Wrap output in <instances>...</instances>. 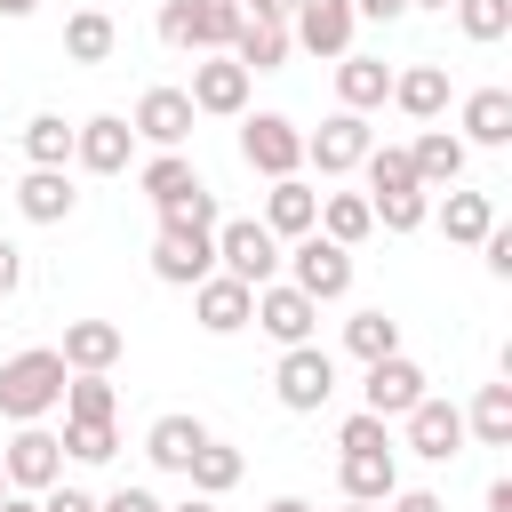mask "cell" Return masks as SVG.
Segmentation results:
<instances>
[{
  "instance_id": "obj_51",
  "label": "cell",
  "mask_w": 512,
  "mask_h": 512,
  "mask_svg": "<svg viewBox=\"0 0 512 512\" xmlns=\"http://www.w3.org/2000/svg\"><path fill=\"white\" fill-rule=\"evenodd\" d=\"M264 512H312V504H304V496H272Z\"/></svg>"
},
{
  "instance_id": "obj_7",
  "label": "cell",
  "mask_w": 512,
  "mask_h": 512,
  "mask_svg": "<svg viewBox=\"0 0 512 512\" xmlns=\"http://www.w3.org/2000/svg\"><path fill=\"white\" fill-rule=\"evenodd\" d=\"M368 144H376L368 112H344V104H336V112H328V120L304 136V160H312L320 176H352V168L368 160Z\"/></svg>"
},
{
  "instance_id": "obj_25",
  "label": "cell",
  "mask_w": 512,
  "mask_h": 512,
  "mask_svg": "<svg viewBox=\"0 0 512 512\" xmlns=\"http://www.w3.org/2000/svg\"><path fill=\"white\" fill-rule=\"evenodd\" d=\"M464 144H488V152L512 144V88H472L464 96Z\"/></svg>"
},
{
  "instance_id": "obj_3",
  "label": "cell",
  "mask_w": 512,
  "mask_h": 512,
  "mask_svg": "<svg viewBox=\"0 0 512 512\" xmlns=\"http://www.w3.org/2000/svg\"><path fill=\"white\" fill-rule=\"evenodd\" d=\"M232 32H240V0H168L160 8V40L168 48L216 56V48H232Z\"/></svg>"
},
{
  "instance_id": "obj_9",
  "label": "cell",
  "mask_w": 512,
  "mask_h": 512,
  "mask_svg": "<svg viewBox=\"0 0 512 512\" xmlns=\"http://www.w3.org/2000/svg\"><path fill=\"white\" fill-rule=\"evenodd\" d=\"M248 88H256V72H248V64H232V56L216 48V56H200V64H192V88H184V96H192V112L240 120V112H248Z\"/></svg>"
},
{
  "instance_id": "obj_10",
  "label": "cell",
  "mask_w": 512,
  "mask_h": 512,
  "mask_svg": "<svg viewBox=\"0 0 512 512\" xmlns=\"http://www.w3.org/2000/svg\"><path fill=\"white\" fill-rule=\"evenodd\" d=\"M248 320H256V328H264V336L288 352V344H312V328H320V304H312L304 288H288V280H264Z\"/></svg>"
},
{
  "instance_id": "obj_21",
  "label": "cell",
  "mask_w": 512,
  "mask_h": 512,
  "mask_svg": "<svg viewBox=\"0 0 512 512\" xmlns=\"http://www.w3.org/2000/svg\"><path fill=\"white\" fill-rule=\"evenodd\" d=\"M384 96H392V64L344 48V56H336V104H344V112H376Z\"/></svg>"
},
{
  "instance_id": "obj_43",
  "label": "cell",
  "mask_w": 512,
  "mask_h": 512,
  "mask_svg": "<svg viewBox=\"0 0 512 512\" xmlns=\"http://www.w3.org/2000/svg\"><path fill=\"white\" fill-rule=\"evenodd\" d=\"M96 512H160V496L128 480V488H112V496H96Z\"/></svg>"
},
{
  "instance_id": "obj_46",
  "label": "cell",
  "mask_w": 512,
  "mask_h": 512,
  "mask_svg": "<svg viewBox=\"0 0 512 512\" xmlns=\"http://www.w3.org/2000/svg\"><path fill=\"white\" fill-rule=\"evenodd\" d=\"M16 288H24V248L0 240V296H16Z\"/></svg>"
},
{
  "instance_id": "obj_22",
  "label": "cell",
  "mask_w": 512,
  "mask_h": 512,
  "mask_svg": "<svg viewBox=\"0 0 512 512\" xmlns=\"http://www.w3.org/2000/svg\"><path fill=\"white\" fill-rule=\"evenodd\" d=\"M72 208H80L72 168H24V184H16V216H32V224H64Z\"/></svg>"
},
{
  "instance_id": "obj_13",
  "label": "cell",
  "mask_w": 512,
  "mask_h": 512,
  "mask_svg": "<svg viewBox=\"0 0 512 512\" xmlns=\"http://www.w3.org/2000/svg\"><path fill=\"white\" fill-rule=\"evenodd\" d=\"M192 120H200V112H192V96H184V88H144V96H136V112H128V128H136L152 152H184Z\"/></svg>"
},
{
  "instance_id": "obj_54",
  "label": "cell",
  "mask_w": 512,
  "mask_h": 512,
  "mask_svg": "<svg viewBox=\"0 0 512 512\" xmlns=\"http://www.w3.org/2000/svg\"><path fill=\"white\" fill-rule=\"evenodd\" d=\"M408 8H448V0H408Z\"/></svg>"
},
{
  "instance_id": "obj_45",
  "label": "cell",
  "mask_w": 512,
  "mask_h": 512,
  "mask_svg": "<svg viewBox=\"0 0 512 512\" xmlns=\"http://www.w3.org/2000/svg\"><path fill=\"white\" fill-rule=\"evenodd\" d=\"M384 512H448V504H440L432 488H392V496H384Z\"/></svg>"
},
{
  "instance_id": "obj_53",
  "label": "cell",
  "mask_w": 512,
  "mask_h": 512,
  "mask_svg": "<svg viewBox=\"0 0 512 512\" xmlns=\"http://www.w3.org/2000/svg\"><path fill=\"white\" fill-rule=\"evenodd\" d=\"M344 512H384V504H352V496H344Z\"/></svg>"
},
{
  "instance_id": "obj_34",
  "label": "cell",
  "mask_w": 512,
  "mask_h": 512,
  "mask_svg": "<svg viewBox=\"0 0 512 512\" xmlns=\"http://www.w3.org/2000/svg\"><path fill=\"white\" fill-rule=\"evenodd\" d=\"M64 456L72 464H112L120 456V432H112V416H64Z\"/></svg>"
},
{
  "instance_id": "obj_18",
  "label": "cell",
  "mask_w": 512,
  "mask_h": 512,
  "mask_svg": "<svg viewBox=\"0 0 512 512\" xmlns=\"http://www.w3.org/2000/svg\"><path fill=\"white\" fill-rule=\"evenodd\" d=\"M416 400H424V368H416L408 352H384V360H368L360 408H376V416H408Z\"/></svg>"
},
{
  "instance_id": "obj_50",
  "label": "cell",
  "mask_w": 512,
  "mask_h": 512,
  "mask_svg": "<svg viewBox=\"0 0 512 512\" xmlns=\"http://www.w3.org/2000/svg\"><path fill=\"white\" fill-rule=\"evenodd\" d=\"M160 512H216V496H200V488H192L184 504H160Z\"/></svg>"
},
{
  "instance_id": "obj_15",
  "label": "cell",
  "mask_w": 512,
  "mask_h": 512,
  "mask_svg": "<svg viewBox=\"0 0 512 512\" xmlns=\"http://www.w3.org/2000/svg\"><path fill=\"white\" fill-rule=\"evenodd\" d=\"M152 272H160L168 288H192V280H208V272H216V232L160 224V240H152Z\"/></svg>"
},
{
  "instance_id": "obj_19",
  "label": "cell",
  "mask_w": 512,
  "mask_h": 512,
  "mask_svg": "<svg viewBox=\"0 0 512 512\" xmlns=\"http://www.w3.org/2000/svg\"><path fill=\"white\" fill-rule=\"evenodd\" d=\"M272 240H304L312 224H320V192L304 184V176H272V192H264V216H256Z\"/></svg>"
},
{
  "instance_id": "obj_1",
  "label": "cell",
  "mask_w": 512,
  "mask_h": 512,
  "mask_svg": "<svg viewBox=\"0 0 512 512\" xmlns=\"http://www.w3.org/2000/svg\"><path fill=\"white\" fill-rule=\"evenodd\" d=\"M64 352L56 344H24V352H8L0 360V416L8 424H40L48 408H64Z\"/></svg>"
},
{
  "instance_id": "obj_40",
  "label": "cell",
  "mask_w": 512,
  "mask_h": 512,
  "mask_svg": "<svg viewBox=\"0 0 512 512\" xmlns=\"http://www.w3.org/2000/svg\"><path fill=\"white\" fill-rule=\"evenodd\" d=\"M368 216H376L384 232H416V224L432 216V192H384V200H368Z\"/></svg>"
},
{
  "instance_id": "obj_33",
  "label": "cell",
  "mask_w": 512,
  "mask_h": 512,
  "mask_svg": "<svg viewBox=\"0 0 512 512\" xmlns=\"http://www.w3.org/2000/svg\"><path fill=\"white\" fill-rule=\"evenodd\" d=\"M312 232H328V240L360 248V240L376 232V216H368V192H328V200H320V224H312Z\"/></svg>"
},
{
  "instance_id": "obj_47",
  "label": "cell",
  "mask_w": 512,
  "mask_h": 512,
  "mask_svg": "<svg viewBox=\"0 0 512 512\" xmlns=\"http://www.w3.org/2000/svg\"><path fill=\"white\" fill-rule=\"evenodd\" d=\"M408 0H352V16H368V24H392Z\"/></svg>"
},
{
  "instance_id": "obj_14",
  "label": "cell",
  "mask_w": 512,
  "mask_h": 512,
  "mask_svg": "<svg viewBox=\"0 0 512 512\" xmlns=\"http://www.w3.org/2000/svg\"><path fill=\"white\" fill-rule=\"evenodd\" d=\"M128 160H136V128H128L120 112H96V120L72 128V168H88V176H120Z\"/></svg>"
},
{
  "instance_id": "obj_11",
  "label": "cell",
  "mask_w": 512,
  "mask_h": 512,
  "mask_svg": "<svg viewBox=\"0 0 512 512\" xmlns=\"http://www.w3.org/2000/svg\"><path fill=\"white\" fill-rule=\"evenodd\" d=\"M408 456H424V464H448V456H464V408L456 400H440V392H424L408 416Z\"/></svg>"
},
{
  "instance_id": "obj_30",
  "label": "cell",
  "mask_w": 512,
  "mask_h": 512,
  "mask_svg": "<svg viewBox=\"0 0 512 512\" xmlns=\"http://www.w3.org/2000/svg\"><path fill=\"white\" fill-rule=\"evenodd\" d=\"M440 192H448V200L432 208V216H440V232H448V240H464V248H480V232L496 224V200H488V192H464V184H440Z\"/></svg>"
},
{
  "instance_id": "obj_32",
  "label": "cell",
  "mask_w": 512,
  "mask_h": 512,
  "mask_svg": "<svg viewBox=\"0 0 512 512\" xmlns=\"http://www.w3.org/2000/svg\"><path fill=\"white\" fill-rule=\"evenodd\" d=\"M240 472H248V456H240L232 440H216V432H208V440L192 448V464H184V480H192L200 496H224V488H240Z\"/></svg>"
},
{
  "instance_id": "obj_36",
  "label": "cell",
  "mask_w": 512,
  "mask_h": 512,
  "mask_svg": "<svg viewBox=\"0 0 512 512\" xmlns=\"http://www.w3.org/2000/svg\"><path fill=\"white\" fill-rule=\"evenodd\" d=\"M368 200H384V192H424L416 184V168H408V144H368Z\"/></svg>"
},
{
  "instance_id": "obj_12",
  "label": "cell",
  "mask_w": 512,
  "mask_h": 512,
  "mask_svg": "<svg viewBox=\"0 0 512 512\" xmlns=\"http://www.w3.org/2000/svg\"><path fill=\"white\" fill-rule=\"evenodd\" d=\"M352 32H360L352 0H296V8H288V40L312 48V56H328V64L352 48Z\"/></svg>"
},
{
  "instance_id": "obj_2",
  "label": "cell",
  "mask_w": 512,
  "mask_h": 512,
  "mask_svg": "<svg viewBox=\"0 0 512 512\" xmlns=\"http://www.w3.org/2000/svg\"><path fill=\"white\" fill-rule=\"evenodd\" d=\"M280 264H288V288H304L312 304L352 296V248H344V240H328V232L288 240V248H280Z\"/></svg>"
},
{
  "instance_id": "obj_38",
  "label": "cell",
  "mask_w": 512,
  "mask_h": 512,
  "mask_svg": "<svg viewBox=\"0 0 512 512\" xmlns=\"http://www.w3.org/2000/svg\"><path fill=\"white\" fill-rule=\"evenodd\" d=\"M448 8H456L464 40H480V48H496V40L512 32V0H448Z\"/></svg>"
},
{
  "instance_id": "obj_31",
  "label": "cell",
  "mask_w": 512,
  "mask_h": 512,
  "mask_svg": "<svg viewBox=\"0 0 512 512\" xmlns=\"http://www.w3.org/2000/svg\"><path fill=\"white\" fill-rule=\"evenodd\" d=\"M464 440L480 448H512V384H480L464 408Z\"/></svg>"
},
{
  "instance_id": "obj_17",
  "label": "cell",
  "mask_w": 512,
  "mask_h": 512,
  "mask_svg": "<svg viewBox=\"0 0 512 512\" xmlns=\"http://www.w3.org/2000/svg\"><path fill=\"white\" fill-rule=\"evenodd\" d=\"M64 368L72 376H112L120 368V352H128V336H120V320H64Z\"/></svg>"
},
{
  "instance_id": "obj_20",
  "label": "cell",
  "mask_w": 512,
  "mask_h": 512,
  "mask_svg": "<svg viewBox=\"0 0 512 512\" xmlns=\"http://www.w3.org/2000/svg\"><path fill=\"white\" fill-rule=\"evenodd\" d=\"M288 48H296V40H288V24H280V16H248V8H240V32H232V48H224V56H232V64H248V72H280V64H288Z\"/></svg>"
},
{
  "instance_id": "obj_52",
  "label": "cell",
  "mask_w": 512,
  "mask_h": 512,
  "mask_svg": "<svg viewBox=\"0 0 512 512\" xmlns=\"http://www.w3.org/2000/svg\"><path fill=\"white\" fill-rule=\"evenodd\" d=\"M32 8H40V0H0V16H32Z\"/></svg>"
},
{
  "instance_id": "obj_23",
  "label": "cell",
  "mask_w": 512,
  "mask_h": 512,
  "mask_svg": "<svg viewBox=\"0 0 512 512\" xmlns=\"http://www.w3.org/2000/svg\"><path fill=\"white\" fill-rule=\"evenodd\" d=\"M384 104H400L408 120H440L448 112V64H408V72H392V96Z\"/></svg>"
},
{
  "instance_id": "obj_28",
  "label": "cell",
  "mask_w": 512,
  "mask_h": 512,
  "mask_svg": "<svg viewBox=\"0 0 512 512\" xmlns=\"http://www.w3.org/2000/svg\"><path fill=\"white\" fill-rule=\"evenodd\" d=\"M112 48H120V24L104 8H72L64 16V56L72 64H112Z\"/></svg>"
},
{
  "instance_id": "obj_29",
  "label": "cell",
  "mask_w": 512,
  "mask_h": 512,
  "mask_svg": "<svg viewBox=\"0 0 512 512\" xmlns=\"http://www.w3.org/2000/svg\"><path fill=\"white\" fill-rule=\"evenodd\" d=\"M136 184H144V200H152V208H176V200H192V192H200V168H192L184 152H152V160L136 168Z\"/></svg>"
},
{
  "instance_id": "obj_49",
  "label": "cell",
  "mask_w": 512,
  "mask_h": 512,
  "mask_svg": "<svg viewBox=\"0 0 512 512\" xmlns=\"http://www.w3.org/2000/svg\"><path fill=\"white\" fill-rule=\"evenodd\" d=\"M488 512H512V480H488Z\"/></svg>"
},
{
  "instance_id": "obj_41",
  "label": "cell",
  "mask_w": 512,
  "mask_h": 512,
  "mask_svg": "<svg viewBox=\"0 0 512 512\" xmlns=\"http://www.w3.org/2000/svg\"><path fill=\"white\" fill-rule=\"evenodd\" d=\"M112 408H120L112 376H64V416H112Z\"/></svg>"
},
{
  "instance_id": "obj_6",
  "label": "cell",
  "mask_w": 512,
  "mask_h": 512,
  "mask_svg": "<svg viewBox=\"0 0 512 512\" xmlns=\"http://www.w3.org/2000/svg\"><path fill=\"white\" fill-rule=\"evenodd\" d=\"M216 272L264 288V280H280V240H272L256 216H224V224H216Z\"/></svg>"
},
{
  "instance_id": "obj_16",
  "label": "cell",
  "mask_w": 512,
  "mask_h": 512,
  "mask_svg": "<svg viewBox=\"0 0 512 512\" xmlns=\"http://www.w3.org/2000/svg\"><path fill=\"white\" fill-rule=\"evenodd\" d=\"M248 312H256V288H248V280H232V272H208V280H192V320H200L208 336H232V328H248Z\"/></svg>"
},
{
  "instance_id": "obj_24",
  "label": "cell",
  "mask_w": 512,
  "mask_h": 512,
  "mask_svg": "<svg viewBox=\"0 0 512 512\" xmlns=\"http://www.w3.org/2000/svg\"><path fill=\"white\" fill-rule=\"evenodd\" d=\"M336 480L352 504H384L400 488V448H376V456H336Z\"/></svg>"
},
{
  "instance_id": "obj_39",
  "label": "cell",
  "mask_w": 512,
  "mask_h": 512,
  "mask_svg": "<svg viewBox=\"0 0 512 512\" xmlns=\"http://www.w3.org/2000/svg\"><path fill=\"white\" fill-rule=\"evenodd\" d=\"M336 448H344V456H376V448H392V416L352 408V416H344V432H336Z\"/></svg>"
},
{
  "instance_id": "obj_4",
  "label": "cell",
  "mask_w": 512,
  "mask_h": 512,
  "mask_svg": "<svg viewBox=\"0 0 512 512\" xmlns=\"http://www.w3.org/2000/svg\"><path fill=\"white\" fill-rule=\"evenodd\" d=\"M240 160L272 184V176H296L304 168V128L288 112H240Z\"/></svg>"
},
{
  "instance_id": "obj_5",
  "label": "cell",
  "mask_w": 512,
  "mask_h": 512,
  "mask_svg": "<svg viewBox=\"0 0 512 512\" xmlns=\"http://www.w3.org/2000/svg\"><path fill=\"white\" fill-rule=\"evenodd\" d=\"M272 392H280L288 416H320V408L336 400V360H328L320 344H288L280 368H272Z\"/></svg>"
},
{
  "instance_id": "obj_35",
  "label": "cell",
  "mask_w": 512,
  "mask_h": 512,
  "mask_svg": "<svg viewBox=\"0 0 512 512\" xmlns=\"http://www.w3.org/2000/svg\"><path fill=\"white\" fill-rule=\"evenodd\" d=\"M24 160H32V168H72V128H64V112H32V120H24Z\"/></svg>"
},
{
  "instance_id": "obj_27",
  "label": "cell",
  "mask_w": 512,
  "mask_h": 512,
  "mask_svg": "<svg viewBox=\"0 0 512 512\" xmlns=\"http://www.w3.org/2000/svg\"><path fill=\"white\" fill-rule=\"evenodd\" d=\"M200 440H208V424H200V416H184V408H176V416H152V432H144V456H152V464H160V472H184V464H192V448H200Z\"/></svg>"
},
{
  "instance_id": "obj_37",
  "label": "cell",
  "mask_w": 512,
  "mask_h": 512,
  "mask_svg": "<svg viewBox=\"0 0 512 512\" xmlns=\"http://www.w3.org/2000/svg\"><path fill=\"white\" fill-rule=\"evenodd\" d=\"M344 352H352V360H384V352H400V320H384V312H352V320H344Z\"/></svg>"
},
{
  "instance_id": "obj_55",
  "label": "cell",
  "mask_w": 512,
  "mask_h": 512,
  "mask_svg": "<svg viewBox=\"0 0 512 512\" xmlns=\"http://www.w3.org/2000/svg\"><path fill=\"white\" fill-rule=\"evenodd\" d=\"M0 496H8V472H0Z\"/></svg>"
},
{
  "instance_id": "obj_8",
  "label": "cell",
  "mask_w": 512,
  "mask_h": 512,
  "mask_svg": "<svg viewBox=\"0 0 512 512\" xmlns=\"http://www.w3.org/2000/svg\"><path fill=\"white\" fill-rule=\"evenodd\" d=\"M0 472H8V488L40 496V488H56V480H64V440H56L48 424H16V440L0 448Z\"/></svg>"
},
{
  "instance_id": "obj_48",
  "label": "cell",
  "mask_w": 512,
  "mask_h": 512,
  "mask_svg": "<svg viewBox=\"0 0 512 512\" xmlns=\"http://www.w3.org/2000/svg\"><path fill=\"white\" fill-rule=\"evenodd\" d=\"M240 8H248V16H280V24H288V8H296V0H240Z\"/></svg>"
},
{
  "instance_id": "obj_44",
  "label": "cell",
  "mask_w": 512,
  "mask_h": 512,
  "mask_svg": "<svg viewBox=\"0 0 512 512\" xmlns=\"http://www.w3.org/2000/svg\"><path fill=\"white\" fill-rule=\"evenodd\" d=\"M40 512H96V496H88V488H64V480H56V488H40Z\"/></svg>"
},
{
  "instance_id": "obj_42",
  "label": "cell",
  "mask_w": 512,
  "mask_h": 512,
  "mask_svg": "<svg viewBox=\"0 0 512 512\" xmlns=\"http://www.w3.org/2000/svg\"><path fill=\"white\" fill-rule=\"evenodd\" d=\"M480 256H488V272H496V280H512V232H504V224H488V232H480Z\"/></svg>"
},
{
  "instance_id": "obj_26",
  "label": "cell",
  "mask_w": 512,
  "mask_h": 512,
  "mask_svg": "<svg viewBox=\"0 0 512 512\" xmlns=\"http://www.w3.org/2000/svg\"><path fill=\"white\" fill-rule=\"evenodd\" d=\"M408 168H416V184H424V192L456 184V176H464V136H448V128H424V136L408 144Z\"/></svg>"
}]
</instances>
